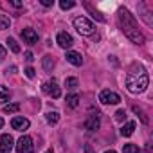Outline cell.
<instances>
[{
	"label": "cell",
	"mask_w": 153,
	"mask_h": 153,
	"mask_svg": "<svg viewBox=\"0 0 153 153\" xmlns=\"http://www.w3.org/2000/svg\"><path fill=\"white\" fill-rule=\"evenodd\" d=\"M119 24H121V29H123V33L126 34L128 40H131V42L137 43V45H142V43H144L146 38H144V34L140 33L137 20L130 15L128 9H121V11H119Z\"/></svg>",
	"instance_id": "6da1fadb"
},
{
	"label": "cell",
	"mask_w": 153,
	"mask_h": 153,
	"mask_svg": "<svg viewBox=\"0 0 153 153\" xmlns=\"http://www.w3.org/2000/svg\"><path fill=\"white\" fill-rule=\"evenodd\" d=\"M149 83V78H148V72H144L142 68L139 72H130L126 76V87L131 94H139V92H144L146 87Z\"/></svg>",
	"instance_id": "7a4b0ae2"
},
{
	"label": "cell",
	"mask_w": 153,
	"mask_h": 153,
	"mask_svg": "<svg viewBox=\"0 0 153 153\" xmlns=\"http://www.w3.org/2000/svg\"><path fill=\"white\" fill-rule=\"evenodd\" d=\"M74 27H76V31H78L79 34H83V36L94 34V24H92L88 18H85V16L74 18Z\"/></svg>",
	"instance_id": "3957f363"
},
{
	"label": "cell",
	"mask_w": 153,
	"mask_h": 153,
	"mask_svg": "<svg viewBox=\"0 0 153 153\" xmlns=\"http://www.w3.org/2000/svg\"><path fill=\"white\" fill-rule=\"evenodd\" d=\"M15 148L18 153H33L34 151V144H33V139L29 135H22L18 139V142L15 144Z\"/></svg>",
	"instance_id": "277c9868"
},
{
	"label": "cell",
	"mask_w": 153,
	"mask_h": 153,
	"mask_svg": "<svg viewBox=\"0 0 153 153\" xmlns=\"http://www.w3.org/2000/svg\"><path fill=\"white\" fill-rule=\"evenodd\" d=\"M99 101L105 105H117V103H121V97H119V94H115L112 90H103L99 94Z\"/></svg>",
	"instance_id": "5b68a950"
},
{
	"label": "cell",
	"mask_w": 153,
	"mask_h": 153,
	"mask_svg": "<svg viewBox=\"0 0 153 153\" xmlns=\"http://www.w3.org/2000/svg\"><path fill=\"white\" fill-rule=\"evenodd\" d=\"M42 90L47 94V96H51V97H59L61 96V90H59V87H58V83L52 79V81H45L43 83V87H42Z\"/></svg>",
	"instance_id": "8992f818"
},
{
	"label": "cell",
	"mask_w": 153,
	"mask_h": 153,
	"mask_svg": "<svg viewBox=\"0 0 153 153\" xmlns=\"http://www.w3.org/2000/svg\"><path fill=\"white\" fill-rule=\"evenodd\" d=\"M13 146H15V139L9 133H4L0 137V153H11Z\"/></svg>",
	"instance_id": "52a82bcc"
},
{
	"label": "cell",
	"mask_w": 153,
	"mask_h": 153,
	"mask_svg": "<svg viewBox=\"0 0 153 153\" xmlns=\"http://www.w3.org/2000/svg\"><path fill=\"white\" fill-rule=\"evenodd\" d=\"M56 43H58L61 49H70V47L74 45V40H72V36H70L68 33H59V34L56 36Z\"/></svg>",
	"instance_id": "ba28073f"
},
{
	"label": "cell",
	"mask_w": 153,
	"mask_h": 153,
	"mask_svg": "<svg viewBox=\"0 0 153 153\" xmlns=\"http://www.w3.org/2000/svg\"><path fill=\"white\" fill-rule=\"evenodd\" d=\"M29 119H25V117H20V115H16V117H13V121H11V126L15 128V130H18V131H24V130H27L29 128Z\"/></svg>",
	"instance_id": "9c48e42d"
},
{
	"label": "cell",
	"mask_w": 153,
	"mask_h": 153,
	"mask_svg": "<svg viewBox=\"0 0 153 153\" xmlns=\"http://www.w3.org/2000/svg\"><path fill=\"white\" fill-rule=\"evenodd\" d=\"M22 38H24V42H25V43L33 45V43H36V42H38V33H36L34 29L27 27V29H24V31H22Z\"/></svg>",
	"instance_id": "30bf717a"
},
{
	"label": "cell",
	"mask_w": 153,
	"mask_h": 153,
	"mask_svg": "<svg viewBox=\"0 0 153 153\" xmlns=\"http://www.w3.org/2000/svg\"><path fill=\"white\" fill-rule=\"evenodd\" d=\"M67 61L72 63V65H76V67H79L83 63V56L79 52H76V51H68L67 52Z\"/></svg>",
	"instance_id": "8fae6325"
},
{
	"label": "cell",
	"mask_w": 153,
	"mask_h": 153,
	"mask_svg": "<svg viewBox=\"0 0 153 153\" xmlns=\"http://www.w3.org/2000/svg\"><path fill=\"white\" fill-rule=\"evenodd\" d=\"M85 128L87 130H97L99 128V117L97 115H90L85 123Z\"/></svg>",
	"instance_id": "7c38bea8"
},
{
	"label": "cell",
	"mask_w": 153,
	"mask_h": 153,
	"mask_svg": "<svg viewBox=\"0 0 153 153\" xmlns=\"http://www.w3.org/2000/svg\"><path fill=\"white\" fill-rule=\"evenodd\" d=\"M133 131H135V123H133V121L126 123V124L121 128V135H123V137H130Z\"/></svg>",
	"instance_id": "4fadbf2b"
},
{
	"label": "cell",
	"mask_w": 153,
	"mask_h": 153,
	"mask_svg": "<svg viewBox=\"0 0 153 153\" xmlns=\"http://www.w3.org/2000/svg\"><path fill=\"white\" fill-rule=\"evenodd\" d=\"M67 105L70 106V108H76L79 105V96L78 94H70V96H67Z\"/></svg>",
	"instance_id": "5bb4252c"
},
{
	"label": "cell",
	"mask_w": 153,
	"mask_h": 153,
	"mask_svg": "<svg viewBox=\"0 0 153 153\" xmlns=\"http://www.w3.org/2000/svg\"><path fill=\"white\" fill-rule=\"evenodd\" d=\"M42 63H43V68H45V70H52V67H54V59H52V56H45Z\"/></svg>",
	"instance_id": "9a60e30c"
},
{
	"label": "cell",
	"mask_w": 153,
	"mask_h": 153,
	"mask_svg": "<svg viewBox=\"0 0 153 153\" xmlns=\"http://www.w3.org/2000/svg\"><path fill=\"white\" fill-rule=\"evenodd\" d=\"M58 121H59V114L58 112H49L47 114V123L49 124H56Z\"/></svg>",
	"instance_id": "2e32d148"
},
{
	"label": "cell",
	"mask_w": 153,
	"mask_h": 153,
	"mask_svg": "<svg viewBox=\"0 0 153 153\" xmlns=\"http://www.w3.org/2000/svg\"><path fill=\"white\" fill-rule=\"evenodd\" d=\"M123 153H140V149L135 144H124L123 146Z\"/></svg>",
	"instance_id": "e0dca14e"
},
{
	"label": "cell",
	"mask_w": 153,
	"mask_h": 153,
	"mask_svg": "<svg viewBox=\"0 0 153 153\" xmlns=\"http://www.w3.org/2000/svg\"><path fill=\"white\" fill-rule=\"evenodd\" d=\"M9 101V90L6 87H0V103H6Z\"/></svg>",
	"instance_id": "ac0fdd59"
},
{
	"label": "cell",
	"mask_w": 153,
	"mask_h": 153,
	"mask_svg": "<svg viewBox=\"0 0 153 153\" xmlns=\"http://www.w3.org/2000/svg\"><path fill=\"white\" fill-rule=\"evenodd\" d=\"M74 6H76L74 0H61V2H59V7L61 9H72Z\"/></svg>",
	"instance_id": "d6986e66"
},
{
	"label": "cell",
	"mask_w": 153,
	"mask_h": 153,
	"mask_svg": "<svg viewBox=\"0 0 153 153\" xmlns=\"http://www.w3.org/2000/svg\"><path fill=\"white\" fill-rule=\"evenodd\" d=\"M7 43H9V49H11L13 52H20V45L16 43L15 38H7Z\"/></svg>",
	"instance_id": "ffe728a7"
},
{
	"label": "cell",
	"mask_w": 153,
	"mask_h": 153,
	"mask_svg": "<svg viewBox=\"0 0 153 153\" xmlns=\"http://www.w3.org/2000/svg\"><path fill=\"white\" fill-rule=\"evenodd\" d=\"M20 110V105H6L4 106V112L6 114H15V112H18Z\"/></svg>",
	"instance_id": "44dd1931"
},
{
	"label": "cell",
	"mask_w": 153,
	"mask_h": 153,
	"mask_svg": "<svg viewBox=\"0 0 153 153\" xmlns=\"http://www.w3.org/2000/svg\"><path fill=\"white\" fill-rule=\"evenodd\" d=\"M65 87L67 88H76V87H78V79H76V78H67L65 79Z\"/></svg>",
	"instance_id": "7402d4cb"
},
{
	"label": "cell",
	"mask_w": 153,
	"mask_h": 153,
	"mask_svg": "<svg viewBox=\"0 0 153 153\" xmlns=\"http://www.w3.org/2000/svg\"><path fill=\"white\" fill-rule=\"evenodd\" d=\"M133 112H135V114H139V115H140V119H142V123H144V124H148V117H146V115H144V112H142V110H139V108H137V106H133Z\"/></svg>",
	"instance_id": "603a6c76"
},
{
	"label": "cell",
	"mask_w": 153,
	"mask_h": 153,
	"mask_svg": "<svg viewBox=\"0 0 153 153\" xmlns=\"http://www.w3.org/2000/svg\"><path fill=\"white\" fill-rule=\"evenodd\" d=\"M7 25H9V20L6 16H0V29H6Z\"/></svg>",
	"instance_id": "cb8c5ba5"
},
{
	"label": "cell",
	"mask_w": 153,
	"mask_h": 153,
	"mask_svg": "<svg viewBox=\"0 0 153 153\" xmlns=\"http://www.w3.org/2000/svg\"><path fill=\"white\" fill-rule=\"evenodd\" d=\"M124 115H126V114H124V110H117V112H115V119H117V121H123V119H124Z\"/></svg>",
	"instance_id": "d4e9b609"
},
{
	"label": "cell",
	"mask_w": 153,
	"mask_h": 153,
	"mask_svg": "<svg viewBox=\"0 0 153 153\" xmlns=\"http://www.w3.org/2000/svg\"><path fill=\"white\" fill-rule=\"evenodd\" d=\"M25 76H27V78H34V68H33V67L25 68Z\"/></svg>",
	"instance_id": "484cf974"
},
{
	"label": "cell",
	"mask_w": 153,
	"mask_h": 153,
	"mask_svg": "<svg viewBox=\"0 0 153 153\" xmlns=\"http://www.w3.org/2000/svg\"><path fill=\"white\" fill-rule=\"evenodd\" d=\"M4 58H6V49H4L2 45H0V61H2Z\"/></svg>",
	"instance_id": "4316f807"
},
{
	"label": "cell",
	"mask_w": 153,
	"mask_h": 153,
	"mask_svg": "<svg viewBox=\"0 0 153 153\" xmlns=\"http://www.w3.org/2000/svg\"><path fill=\"white\" fill-rule=\"evenodd\" d=\"M25 59H27V61L31 63V61L34 59V56H33V52H25Z\"/></svg>",
	"instance_id": "83f0119b"
},
{
	"label": "cell",
	"mask_w": 153,
	"mask_h": 153,
	"mask_svg": "<svg viewBox=\"0 0 153 153\" xmlns=\"http://www.w3.org/2000/svg\"><path fill=\"white\" fill-rule=\"evenodd\" d=\"M42 4H43L45 7H51V6H52V0H42Z\"/></svg>",
	"instance_id": "f1b7e54d"
},
{
	"label": "cell",
	"mask_w": 153,
	"mask_h": 153,
	"mask_svg": "<svg viewBox=\"0 0 153 153\" xmlns=\"http://www.w3.org/2000/svg\"><path fill=\"white\" fill-rule=\"evenodd\" d=\"M11 4H13L15 7H22V2H16V0H15V2H11Z\"/></svg>",
	"instance_id": "f546056e"
},
{
	"label": "cell",
	"mask_w": 153,
	"mask_h": 153,
	"mask_svg": "<svg viewBox=\"0 0 153 153\" xmlns=\"http://www.w3.org/2000/svg\"><path fill=\"white\" fill-rule=\"evenodd\" d=\"M2 126H4V119L0 117V130H2Z\"/></svg>",
	"instance_id": "4dcf8cb0"
},
{
	"label": "cell",
	"mask_w": 153,
	"mask_h": 153,
	"mask_svg": "<svg viewBox=\"0 0 153 153\" xmlns=\"http://www.w3.org/2000/svg\"><path fill=\"white\" fill-rule=\"evenodd\" d=\"M105 153H115V151H114V149H108V151H105Z\"/></svg>",
	"instance_id": "1f68e13d"
},
{
	"label": "cell",
	"mask_w": 153,
	"mask_h": 153,
	"mask_svg": "<svg viewBox=\"0 0 153 153\" xmlns=\"http://www.w3.org/2000/svg\"><path fill=\"white\" fill-rule=\"evenodd\" d=\"M47 153H52V151H47Z\"/></svg>",
	"instance_id": "d6a6232c"
}]
</instances>
